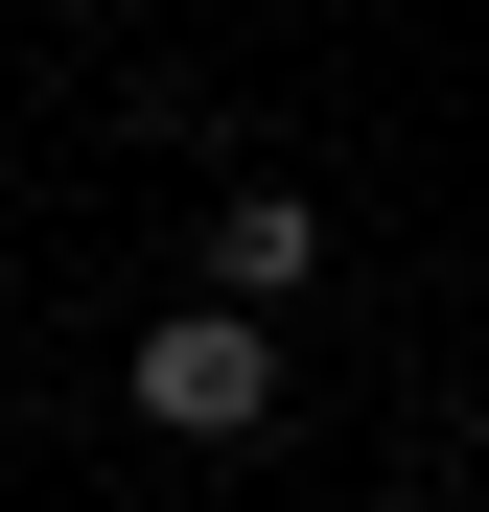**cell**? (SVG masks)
<instances>
[{
  "mask_svg": "<svg viewBox=\"0 0 489 512\" xmlns=\"http://www.w3.org/2000/svg\"><path fill=\"white\" fill-rule=\"evenodd\" d=\"M140 419H163V443H257V419H280V326L257 303H163L140 326Z\"/></svg>",
  "mask_w": 489,
  "mask_h": 512,
  "instance_id": "cell-1",
  "label": "cell"
},
{
  "mask_svg": "<svg viewBox=\"0 0 489 512\" xmlns=\"http://www.w3.org/2000/svg\"><path fill=\"white\" fill-rule=\"evenodd\" d=\"M303 280H326V210L303 187H233L210 210V303H303Z\"/></svg>",
  "mask_w": 489,
  "mask_h": 512,
  "instance_id": "cell-2",
  "label": "cell"
}]
</instances>
